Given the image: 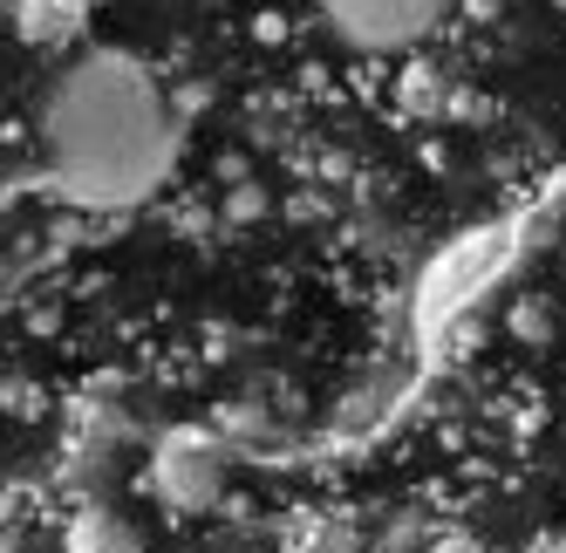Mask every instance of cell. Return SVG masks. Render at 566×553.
<instances>
[{
	"mask_svg": "<svg viewBox=\"0 0 566 553\" xmlns=\"http://www.w3.org/2000/svg\"><path fill=\"white\" fill-rule=\"evenodd\" d=\"M150 486L178 512H206L219 499V458L206 445H191V438H171L165 451H157V465H150Z\"/></svg>",
	"mask_w": 566,
	"mask_h": 553,
	"instance_id": "3957f363",
	"label": "cell"
},
{
	"mask_svg": "<svg viewBox=\"0 0 566 553\" xmlns=\"http://www.w3.org/2000/svg\"><path fill=\"white\" fill-rule=\"evenodd\" d=\"M69 28H75V0H34V8H28V34H34V42L69 34Z\"/></svg>",
	"mask_w": 566,
	"mask_h": 553,
	"instance_id": "5b68a950",
	"label": "cell"
},
{
	"mask_svg": "<svg viewBox=\"0 0 566 553\" xmlns=\"http://www.w3.org/2000/svg\"><path fill=\"white\" fill-rule=\"evenodd\" d=\"M42 150L69 206L124 212L165 185L178 157V116L137 55L90 49L42 96Z\"/></svg>",
	"mask_w": 566,
	"mask_h": 553,
	"instance_id": "6da1fadb",
	"label": "cell"
},
{
	"mask_svg": "<svg viewBox=\"0 0 566 553\" xmlns=\"http://www.w3.org/2000/svg\"><path fill=\"white\" fill-rule=\"evenodd\" d=\"M443 8H451V0H321L328 28L361 55H396V49L423 42L443 21Z\"/></svg>",
	"mask_w": 566,
	"mask_h": 553,
	"instance_id": "7a4b0ae2",
	"label": "cell"
},
{
	"mask_svg": "<svg viewBox=\"0 0 566 553\" xmlns=\"http://www.w3.org/2000/svg\"><path fill=\"white\" fill-rule=\"evenodd\" d=\"M62 553H144V533L109 505H83L62 533Z\"/></svg>",
	"mask_w": 566,
	"mask_h": 553,
	"instance_id": "277c9868",
	"label": "cell"
}]
</instances>
